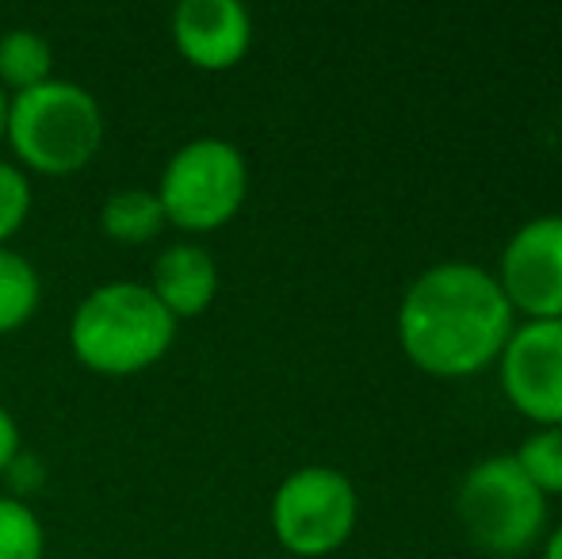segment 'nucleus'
I'll use <instances>...</instances> for the list:
<instances>
[{"label": "nucleus", "instance_id": "1", "mask_svg": "<svg viewBox=\"0 0 562 559\" xmlns=\"http://www.w3.org/2000/svg\"><path fill=\"white\" fill-rule=\"evenodd\" d=\"M513 306L494 272L467 261L425 269L398 306V342L422 372L467 380L502 357Z\"/></svg>", "mask_w": 562, "mask_h": 559}, {"label": "nucleus", "instance_id": "2", "mask_svg": "<svg viewBox=\"0 0 562 559\" xmlns=\"http://www.w3.org/2000/svg\"><path fill=\"white\" fill-rule=\"evenodd\" d=\"M180 322L138 280H112L92 288L69 318V349L77 365L108 380L142 376L161 365L177 342Z\"/></svg>", "mask_w": 562, "mask_h": 559}, {"label": "nucleus", "instance_id": "3", "mask_svg": "<svg viewBox=\"0 0 562 559\" xmlns=\"http://www.w3.org/2000/svg\"><path fill=\"white\" fill-rule=\"evenodd\" d=\"M4 142L20 169L38 177H74L89 169L104 146V108L85 85L54 77L38 89L15 92Z\"/></svg>", "mask_w": 562, "mask_h": 559}, {"label": "nucleus", "instance_id": "4", "mask_svg": "<svg viewBox=\"0 0 562 559\" xmlns=\"http://www.w3.org/2000/svg\"><path fill=\"white\" fill-rule=\"evenodd\" d=\"M456 514L467 540L494 559H520L548 529V499L528 483L513 456H486L463 476Z\"/></svg>", "mask_w": 562, "mask_h": 559}, {"label": "nucleus", "instance_id": "5", "mask_svg": "<svg viewBox=\"0 0 562 559\" xmlns=\"http://www.w3.org/2000/svg\"><path fill=\"white\" fill-rule=\"evenodd\" d=\"M165 223L184 234H211L234 223L249 195L245 154L226 138H192L165 161L157 180Z\"/></svg>", "mask_w": 562, "mask_h": 559}, {"label": "nucleus", "instance_id": "6", "mask_svg": "<svg viewBox=\"0 0 562 559\" xmlns=\"http://www.w3.org/2000/svg\"><path fill=\"white\" fill-rule=\"evenodd\" d=\"M360 499L345 471L299 468L272 494V533L291 556L322 559L337 552L356 529Z\"/></svg>", "mask_w": 562, "mask_h": 559}, {"label": "nucleus", "instance_id": "7", "mask_svg": "<svg viewBox=\"0 0 562 559\" xmlns=\"http://www.w3.org/2000/svg\"><path fill=\"white\" fill-rule=\"evenodd\" d=\"M497 372L505 399L528 422L562 425V318L513 326Z\"/></svg>", "mask_w": 562, "mask_h": 559}, {"label": "nucleus", "instance_id": "8", "mask_svg": "<svg viewBox=\"0 0 562 559\" xmlns=\"http://www.w3.org/2000/svg\"><path fill=\"white\" fill-rule=\"evenodd\" d=\"M513 314L528 322L562 318V215H540L509 238L497 269Z\"/></svg>", "mask_w": 562, "mask_h": 559}, {"label": "nucleus", "instance_id": "9", "mask_svg": "<svg viewBox=\"0 0 562 559\" xmlns=\"http://www.w3.org/2000/svg\"><path fill=\"white\" fill-rule=\"evenodd\" d=\"M169 31L180 58L203 74L241 66L252 46V20L237 0H180Z\"/></svg>", "mask_w": 562, "mask_h": 559}, {"label": "nucleus", "instance_id": "10", "mask_svg": "<svg viewBox=\"0 0 562 559\" xmlns=\"http://www.w3.org/2000/svg\"><path fill=\"white\" fill-rule=\"evenodd\" d=\"M146 288L157 295V303L172 314L177 322L200 318L211 311L223 288V272L218 261L195 242H172L157 254L154 269H149Z\"/></svg>", "mask_w": 562, "mask_h": 559}, {"label": "nucleus", "instance_id": "11", "mask_svg": "<svg viewBox=\"0 0 562 559\" xmlns=\"http://www.w3.org/2000/svg\"><path fill=\"white\" fill-rule=\"evenodd\" d=\"M165 226L169 223L154 188H119L100 208V231L115 246H149Z\"/></svg>", "mask_w": 562, "mask_h": 559}, {"label": "nucleus", "instance_id": "12", "mask_svg": "<svg viewBox=\"0 0 562 559\" xmlns=\"http://www.w3.org/2000/svg\"><path fill=\"white\" fill-rule=\"evenodd\" d=\"M54 81V51L38 31L15 27L0 38V89L8 97Z\"/></svg>", "mask_w": 562, "mask_h": 559}, {"label": "nucleus", "instance_id": "13", "mask_svg": "<svg viewBox=\"0 0 562 559\" xmlns=\"http://www.w3.org/2000/svg\"><path fill=\"white\" fill-rule=\"evenodd\" d=\"M43 280L38 269L15 249L0 246V337L23 329L38 314Z\"/></svg>", "mask_w": 562, "mask_h": 559}, {"label": "nucleus", "instance_id": "14", "mask_svg": "<svg viewBox=\"0 0 562 559\" xmlns=\"http://www.w3.org/2000/svg\"><path fill=\"white\" fill-rule=\"evenodd\" d=\"M513 460L543 499L562 494V425H543L532 437H525V445L513 452Z\"/></svg>", "mask_w": 562, "mask_h": 559}, {"label": "nucleus", "instance_id": "15", "mask_svg": "<svg viewBox=\"0 0 562 559\" xmlns=\"http://www.w3.org/2000/svg\"><path fill=\"white\" fill-rule=\"evenodd\" d=\"M46 533L38 514L15 494H0V559H43Z\"/></svg>", "mask_w": 562, "mask_h": 559}, {"label": "nucleus", "instance_id": "16", "mask_svg": "<svg viewBox=\"0 0 562 559\" xmlns=\"http://www.w3.org/2000/svg\"><path fill=\"white\" fill-rule=\"evenodd\" d=\"M31 203H35V188H31L27 172L0 157V246H8L23 231Z\"/></svg>", "mask_w": 562, "mask_h": 559}, {"label": "nucleus", "instance_id": "17", "mask_svg": "<svg viewBox=\"0 0 562 559\" xmlns=\"http://www.w3.org/2000/svg\"><path fill=\"white\" fill-rule=\"evenodd\" d=\"M20 422L0 406V476H12V468L20 463Z\"/></svg>", "mask_w": 562, "mask_h": 559}, {"label": "nucleus", "instance_id": "18", "mask_svg": "<svg viewBox=\"0 0 562 559\" xmlns=\"http://www.w3.org/2000/svg\"><path fill=\"white\" fill-rule=\"evenodd\" d=\"M543 559H562V525L548 537V545H543Z\"/></svg>", "mask_w": 562, "mask_h": 559}, {"label": "nucleus", "instance_id": "19", "mask_svg": "<svg viewBox=\"0 0 562 559\" xmlns=\"http://www.w3.org/2000/svg\"><path fill=\"white\" fill-rule=\"evenodd\" d=\"M8 112H12V97L0 89V142L8 138Z\"/></svg>", "mask_w": 562, "mask_h": 559}, {"label": "nucleus", "instance_id": "20", "mask_svg": "<svg viewBox=\"0 0 562 559\" xmlns=\"http://www.w3.org/2000/svg\"><path fill=\"white\" fill-rule=\"evenodd\" d=\"M559 115H562V112H559Z\"/></svg>", "mask_w": 562, "mask_h": 559}]
</instances>
